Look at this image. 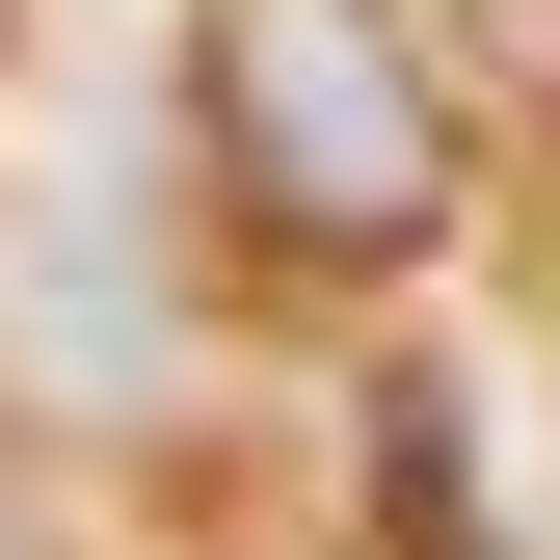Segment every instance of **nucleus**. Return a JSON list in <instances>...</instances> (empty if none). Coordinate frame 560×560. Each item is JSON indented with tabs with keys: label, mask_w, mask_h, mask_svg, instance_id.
<instances>
[{
	"label": "nucleus",
	"mask_w": 560,
	"mask_h": 560,
	"mask_svg": "<svg viewBox=\"0 0 560 560\" xmlns=\"http://www.w3.org/2000/svg\"><path fill=\"white\" fill-rule=\"evenodd\" d=\"M187 133H214L241 267H294V294H374V267H428L480 214L454 81H428L400 0H214V27H187Z\"/></svg>",
	"instance_id": "obj_1"
}]
</instances>
